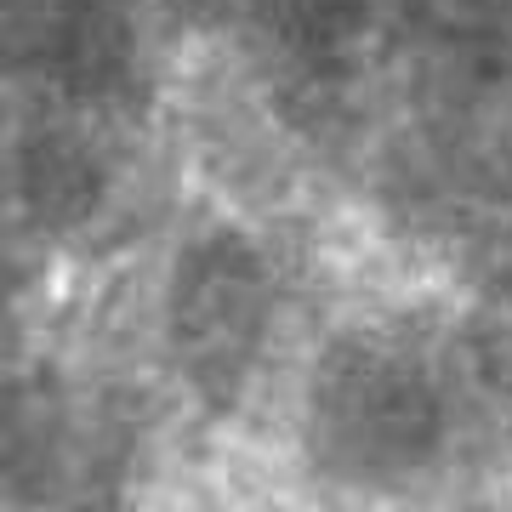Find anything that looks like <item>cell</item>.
Wrapping results in <instances>:
<instances>
[{
    "label": "cell",
    "mask_w": 512,
    "mask_h": 512,
    "mask_svg": "<svg viewBox=\"0 0 512 512\" xmlns=\"http://www.w3.org/2000/svg\"><path fill=\"white\" fill-rule=\"evenodd\" d=\"M450 421L456 376L410 330H353L313 376V467L336 490H404L433 467Z\"/></svg>",
    "instance_id": "obj_1"
},
{
    "label": "cell",
    "mask_w": 512,
    "mask_h": 512,
    "mask_svg": "<svg viewBox=\"0 0 512 512\" xmlns=\"http://www.w3.org/2000/svg\"><path fill=\"white\" fill-rule=\"evenodd\" d=\"M23 285H29V251L12 228H0V348L6 336L18 330V302H23Z\"/></svg>",
    "instance_id": "obj_4"
},
{
    "label": "cell",
    "mask_w": 512,
    "mask_h": 512,
    "mask_svg": "<svg viewBox=\"0 0 512 512\" xmlns=\"http://www.w3.org/2000/svg\"><path fill=\"white\" fill-rule=\"evenodd\" d=\"M137 427L63 370L0 376V512H126Z\"/></svg>",
    "instance_id": "obj_2"
},
{
    "label": "cell",
    "mask_w": 512,
    "mask_h": 512,
    "mask_svg": "<svg viewBox=\"0 0 512 512\" xmlns=\"http://www.w3.org/2000/svg\"><path fill=\"white\" fill-rule=\"evenodd\" d=\"M274 330V274L251 239H188L165 285V348L183 387L222 410L251 382L262 342Z\"/></svg>",
    "instance_id": "obj_3"
}]
</instances>
